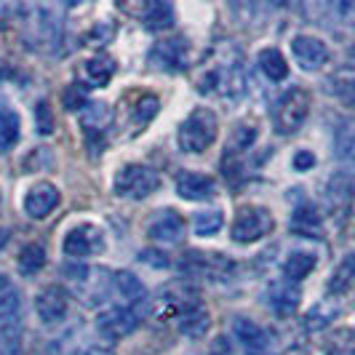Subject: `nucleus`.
I'll list each match as a JSON object with an SVG mask.
<instances>
[{
	"label": "nucleus",
	"mask_w": 355,
	"mask_h": 355,
	"mask_svg": "<svg viewBox=\"0 0 355 355\" xmlns=\"http://www.w3.org/2000/svg\"><path fill=\"white\" fill-rule=\"evenodd\" d=\"M355 182L350 174H334L326 184V206L337 219H345L353 209Z\"/></svg>",
	"instance_id": "obj_12"
},
{
	"label": "nucleus",
	"mask_w": 355,
	"mask_h": 355,
	"mask_svg": "<svg viewBox=\"0 0 355 355\" xmlns=\"http://www.w3.org/2000/svg\"><path fill=\"white\" fill-rule=\"evenodd\" d=\"M110 121H112V110H110L107 105H102V102H94V105L83 107L80 128H83V134L94 142L96 137H105Z\"/></svg>",
	"instance_id": "obj_18"
},
{
	"label": "nucleus",
	"mask_w": 355,
	"mask_h": 355,
	"mask_svg": "<svg viewBox=\"0 0 355 355\" xmlns=\"http://www.w3.org/2000/svg\"><path fill=\"white\" fill-rule=\"evenodd\" d=\"M337 155L345 160H355V123H339Z\"/></svg>",
	"instance_id": "obj_34"
},
{
	"label": "nucleus",
	"mask_w": 355,
	"mask_h": 355,
	"mask_svg": "<svg viewBox=\"0 0 355 355\" xmlns=\"http://www.w3.org/2000/svg\"><path fill=\"white\" fill-rule=\"evenodd\" d=\"M222 225H225V216H222V211H200L196 216V235H200V238H209V235H216V232L222 230Z\"/></svg>",
	"instance_id": "obj_33"
},
{
	"label": "nucleus",
	"mask_w": 355,
	"mask_h": 355,
	"mask_svg": "<svg viewBox=\"0 0 355 355\" xmlns=\"http://www.w3.org/2000/svg\"><path fill=\"white\" fill-rule=\"evenodd\" d=\"M310 115V94L304 89H288L272 107V125L278 134H294Z\"/></svg>",
	"instance_id": "obj_3"
},
{
	"label": "nucleus",
	"mask_w": 355,
	"mask_h": 355,
	"mask_svg": "<svg viewBox=\"0 0 355 355\" xmlns=\"http://www.w3.org/2000/svg\"><path fill=\"white\" fill-rule=\"evenodd\" d=\"M62 251H64L67 257H72V259L94 257V254L105 251V230L96 227V225H91V222L75 225V227L67 230V235H64Z\"/></svg>",
	"instance_id": "obj_7"
},
{
	"label": "nucleus",
	"mask_w": 355,
	"mask_h": 355,
	"mask_svg": "<svg viewBox=\"0 0 355 355\" xmlns=\"http://www.w3.org/2000/svg\"><path fill=\"white\" fill-rule=\"evenodd\" d=\"M0 200H3V198H0Z\"/></svg>",
	"instance_id": "obj_41"
},
{
	"label": "nucleus",
	"mask_w": 355,
	"mask_h": 355,
	"mask_svg": "<svg viewBox=\"0 0 355 355\" xmlns=\"http://www.w3.org/2000/svg\"><path fill=\"white\" fill-rule=\"evenodd\" d=\"M257 67L265 72L270 80H284L286 75H288V64H286L284 53L278 51V49H265V51H259Z\"/></svg>",
	"instance_id": "obj_28"
},
{
	"label": "nucleus",
	"mask_w": 355,
	"mask_h": 355,
	"mask_svg": "<svg viewBox=\"0 0 355 355\" xmlns=\"http://www.w3.org/2000/svg\"><path fill=\"white\" fill-rule=\"evenodd\" d=\"M209 326H211V315H209V310H206L203 302L179 315V331L190 339H200L209 331Z\"/></svg>",
	"instance_id": "obj_20"
},
{
	"label": "nucleus",
	"mask_w": 355,
	"mask_h": 355,
	"mask_svg": "<svg viewBox=\"0 0 355 355\" xmlns=\"http://www.w3.org/2000/svg\"><path fill=\"white\" fill-rule=\"evenodd\" d=\"M313 166H315V155H313V153L300 150V153L294 155V168H297V171H307V168H313Z\"/></svg>",
	"instance_id": "obj_39"
},
{
	"label": "nucleus",
	"mask_w": 355,
	"mask_h": 355,
	"mask_svg": "<svg viewBox=\"0 0 355 355\" xmlns=\"http://www.w3.org/2000/svg\"><path fill=\"white\" fill-rule=\"evenodd\" d=\"M158 187V171H153L144 163H128L115 177V193L121 198H131V200H144V198L153 196Z\"/></svg>",
	"instance_id": "obj_5"
},
{
	"label": "nucleus",
	"mask_w": 355,
	"mask_h": 355,
	"mask_svg": "<svg viewBox=\"0 0 355 355\" xmlns=\"http://www.w3.org/2000/svg\"><path fill=\"white\" fill-rule=\"evenodd\" d=\"M177 193L184 200H209L216 196V182L198 171H182L177 177Z\"/></svg>",
	"instance_id": "obj_17"
},
{
	"label": "nucleus",
	"mask_w": 355,
	"mask_h": 355,
	"mask_svg": "<svg viewBox=\"0 0 355 355\" xmlns=\"http://www.w3.org/2000/svg\"><path fill=\"white\" fill-rule=\"evenodd\" d=\"M139 326V313L134 307H112L96 318V331L105 339H123Z\"/></svg>",
	"instance_id": "obj_8"
},
{
	"label": "nucleus",
	"mask_w": 355,
	"mask_h": 355,
	"mask_svg": "<svg viewBox=\"0 0 355 355\" xmlns=\"http://www.w3.org/2000/svg\"><path fill=\"white\" fill-rule=\"evenodd\" d=\"M150 62L166 72H179L187 67L190 62V49H187V40L184 37H168V40H160L158 46L150 51Z\"/></svg>",
	"instance_id": "obj_9"
},
{
	"label": "nucleus",
	"mask_w": 355,
	"mask_h": 355,
	"mask_svg": "<svg viewBox=\"0 0 355 355\" xmlns=\"http://www.w3.org/2000/svg\"><path fill=\"white\" fill-rule=\"evenodd\" d=\"M62 193L56 190L51 182H37L35 187H30V193L24 196V214L33 219H46L49 214L59 206Z\"/></svg>",
	"instance_id": "obj_13"
},
{
	"label": "nucleus",
	"mask_w": 355,
	"mask_h": 355,
	"mask_svg": "<svg viewBox=\"0 0 355 355\" xmlns=\"http://www.w3.org/2000/svg\"><path fill=\"white\" fill-rule=\"evenodd\" d=\"M142 24L147 30H168L174 24V6L171 3H163V0H153L144 6Z\"/></svg>",
	"instance_id": "obj_24"
},
{
	"label": "nucleus",
	"mask_w": 355,
	"mask_h": 355,
	"mask_svg": "<svg viewBox=\"0 0 355 355\" xmlns=\"http://www.w3.org/2000/svg\"><path fill=\"white\" fill-rule=\"evenodd\" d=\"M272 227H275L272 214L262 206H249V209L238 211L230 232L235 243H254V241H262L265 235H270Z\"/></svg>",
	"instance_id": "obj_6"
},
{
	"label": "nucleus",
	"mask_w": 355,
	"mask_h": 355,
	"mask_svg": "<svg viewBox=\"0 0 355 355\" xmlns=\"http://www.w3.org/2000/svg\"><path fill=\"white\" fill-rule=\"evenodd\" d=\"M112 291L125 302V307H137L147 300V291H144L142 281L134 275V272H115L112 278Z\"/></svg>",
	"instance_id": "obj_19"
},
{
	"label": "nucleus",
	"mask_w": 355,
	"mask_h": 355,
	"mask_svg": "<svg viewBox=\"0 0 355 355\" xmlns=\"http://www.w3.org/2000/svg\"><path fill=\"white\" fill-rule=\"evenodd\" d=\"M334 94L345 107L355 110V78H342L334 83Z\"/></svg>",
	"instance_id": "obj_37"
},
{
	"label": "nucleus",
	"mask_w": 355,
	"mask_h": 355,
	"mask_svg": "<svg viewBox=\"0 0 355 355\" xmlns=\"http://www.w3.org/2000/svg\"><path fill=\"white\" fill-rule=\"evenodd\" d=\"M334 315H337V307H334V304H331L329 310H326V302L318 304V307H313V313L307 315V329H310V331H315V329H323V326H326L329 320L334 318Z\"/></svg>",
	"instance_id": "obj_36"
},
{
	"label": "nucleus",
	"mask_w": 355,
	"mask_h": 355,
	"mask_svg": "<svg viewBox=\"0 0 355 355\" xmlns=\"http://www.w3.org/2000/svg\"><path fill=\"white\" fill-rule=\"evenodd\" d=\"M8 243V230H0V249Z\"/></svg>",
	"instance_id": "obj_40"
},
{
	"label": "nucleus",
	"mask_w": 355,
	"mask_h": 355,
	"mask_svg": "<svg viewBox=\"0 0 355 355\" xmlns=\"http://www.w3.org/2000/svg\"><path fill=\"white\" fill-rule=\"evenodd\" d=\"M232 337L238 339V345L246 350V355H267L270 345H272L270 331L249 318H235V323H232Z\"/></svg>",
	"instance_id": "obj_10"
},
{
	"label": "nucleus",
	"mask_w": 355,
	"mask_h": 355,
	"mask_svg": "<svg viewBox=\"0 0 355 355\" xmlns=\"http://www.w3.org/2000/svg\"><path fill=\"white\" fill-rule=\"evenodd\" d=\"M315 265H318V257H315L313 251H291L284 259L286 281H291V284L302 281V278H307V275L315 270Z\"/></svg>",
	"instance_id": "obj_22"
},
{
	"label": "nucleus",
	"mask_w": 355,
	"mask_h": 355,
	"mask_svg": "<svg viewBox=\"0 0 355 355\" xmlns=\"http://www.w3.org/2000/svg\"><path fill=\"white\" fill-rule=\"evenodd\" d=\"M291 53H294L297 64L307 72L320 70V67L329 62V46H326L320 37H313V35L294 37V40H291Z\"/></svg>",
	"instance_id": "obj_11"
},
{
	"label": "nucleus",
	"mask_w": 355,
	"mask_h": 355,
	"mask_svg": "<svg viewBox=\"0 0 355 355\" xmlns=\"http://www.w3.org/2000/svg\"><path fill=\"white\" fill-rule=\"evenodd\" d=\"M179 270L190 278H206V281H227L235 272V262L216 251H187L179 262Z\"/></svg>",
	"instance_id": "obj_4"
},
{
	"label": "nucleus",
	"mask_w": 355,
	"mask_h": 355,
	"mask_svg": "<svg viewBox=\"0 0 355 355\" xmlns=\"http://www.w3.org/2000/svg\"><path fill=\"white\" fill-rule=\"evenodd\" d=\"M115 75V62L110 56H94L83 64V78L89 80L94 89H102L112 80Z\"/></svg>",
	"instance_id": "obj_25"
},
{
	"label": "nucleus",
	"mask_w": 355,
	"mask_h": 355,
	"mask_svg": "<svg viewBox=\"0 0 355 355\" xmlns=\"http://www.w3.org/2000/svg\"><path fill=\"white\" fill-rule=\"evenodd\" d=\"M246 67H243V56L241 51L219 53L209 64L203 75L198 78V91L200 94H219L225 99H241L246 94Z\"/></svg>",
	"instance_id": "obj_1"
},
{
	"label": "nucleus",
	"mask_w": 355,
	"mask_h": 355,
	"mask_svg": "<svg viewBox=\"0 0 355 355\" xmlns=\"http://www.w3.org/2000/svg\"><path fill=\"white\" fill-rule=\"evenodd\" d=\"M19 313H21V291L8 275H0V318H19Z\"/></svg>",
	"instance_id": "obj_26"
},
{
	"label": "nucleus",
	"mask_w": 355,
	"mask_h": 355,
	"mask_svg": "<svg viewBox=\"0 0 355 355\" xmlns=\"http://www.w3.org/2000/svg\"><path fill=\"white\" fill-rule=\"evenodd\" d=\"M291 230L304 238H320V214L313 206H302L291 216Z\"/></svg>",
	"instance_id": "obj_29"
},
{
	"label": "nucleus",
	"mask_w": 355,
	"mask_h": 355,
	"mask_svg": "<svg viewBox=\"0 0 355 355\" xmlns=\"http://www.w3.org/2000/svg\"><path fill=\"white\" fill-rule=\"evenodd\" d=\"M300 300H302L300 286L291 284V281H272L265 291L267 307H270L272 313H281V315L294 313V310L300 307Z\"/></svg>",
	"instance_id": "obj_16"
},
{
	"label": "nucleus",
	"mask_w": 355,
	"mask_h": 355,
	"mask_svg": "<svg viewBox=\"0 0 355 355\" xmlns=\"http://www.w3.org/2000/svg\"><path fill=\"white\" fill-rule=\"evenodd\" d=\"M35 123H37V134H51V131H53L51 107L46 105V102H37V107H35Z\"/></svg>",
	"instance_id": "obj_38"
},
{
	"label": "nucleus",
	"mask_w": 355,
	"mask_h": 355,
	"mask_svg": "<svg viewBox=\"0 0 355 355\" xmlns=\"http://www.w3.org/2000/svg\"><path fill=\"white\" fill-rule=\"evenodd\" d=\"M30 27L35 30V33H30V40L35 43V46H43V49H49L53 46V40L59 37V19L53 17L51 11H37L35 19L30 21Z\"/></svg>",
	"instance_id": "obj_21"
},
{
	"label": "nucleus",
	"mask_w": 355,
	"mask_h": 355,
	"mask_svg": "<svg viewBox=\"0 0 355 355\" xmlns=\"http://www.w3.org/2000/svg\"><path fill=\"white\" fill-rule=\"evenodd\" d=\"M21 137V121H19L17 110L11 107H0V153L14 150Z\"/></svg>",
	"instance_id": "obj_23"
},
{
	"label": "nucleus",
	"mask_w": 355,
	"mask_h": 355,
	"mask_svg": "<svg viewBox=\"0 0 355 355\" xmlns=\"http://www.w3.org/2000/svg\"><path fill=\"white\" fill-rule=\"evenodd\" d=\"M257 125L251 123H241L235 131H232L230 142H227V153H225V158H230V155H241V153H246V150H251L254 147V142H257Z\"/></svg>",
	"instance_id": "obj_30"
},
{
	"label": "nucleus",
	"mask_w": 355,
	"mask_h": 355,
	"mask_svg": "<svg viewBox=\"0 0 355 355\" xmlns=\"http://www.w3.org/2000/svg\"><path fill=\"white\" fill-rule=\"evenodd\" d=\"M216 128H219V121L209 107H198L187 115V121L179 125L177 142L182 153H206L209 147L216 139Z\"/></svg>",
	"instance_id": "obj_2"
},
{
	"label": "nucleus",
	"mask_w": 355,
	"mask_h": 355,
	"mask_svg": "<svg viewBox=\"0 0 355 355\" xmlns=\"http://www.w3.org/2000/svg\"><path fill=\"white\" fill-rule=\"evenodd\" d=\"M353 281H355V251L347 254V257L339 262V267L334 270V275H331V281H329V291H331V294L345 291Z\"/></svg>",
	"instance_id": "obj_32"
},
{
	"label": "nucleus",
	"mask_w": 355,
	"mask_h": 355,
	"mask_svg": "<svg viewBox=\"0 0 355 355\" xmlns=\"http://www.w3.org/2000/svg\"><path fill=\"white\" fill-rule=\"evenodd\" d=\"M17 265H19V272H21V275H35V272H40L43 265H46V251H43V246H40V243L24 246L21 254H19Z\"/></svg>",
	"instance_id": "obj_31"
},
{
	"label": "nucleus",
	"mask_w": 355,
	"mask_h": 355,
	"mask_svg": "<svg viewBox=\"0 0 355 355\" xmlns=\"http://www.w3.org/2000/svg\"><path fill=\"white\" fill-rule=\"evenodd\" d=\"M0 355H21V320L0 318Z\"/></svg>",
	"instance_id": "obj_27"
},
{
	"label": "nucleus",
	"mask_w": 355,
	"mask_h": 355,
	"mask_svg": "<svg viewBox=\"0 0 355 355\" xmlns=\"http://www.w3.org/2000/svg\"><path fill=\"white\" fill-rule=\"evenodd\" d=\"M35 310L43 323L53 326V323H59V320L67 315V310H70V297H67V291H64L62 286H49V288H43V291L37 294Z\"/></svg>",
	"instance_id": "obj_14"
},
{
	"label": "nucleus",
	"mask_w": 355,
	"mask_h": 355,
	"mask_svg": "<svg viewBox=\"0 0 355 355\" xmlns=\"http://www.w3.org/2000/svg\"><path fill=\"white\" fill-rule=\"evenodd\" d=\"M147 235L158 243L174 246L184 238V222L177 211H158L153 216V222L147 225Z\"/></svg>",
	"instance_id": "obj_15"
},
{
	"label": "nucleus",
	"mask_w": 355,
	"mask_h": 355,
	"mask_svg": "<svg viewBox=\"0 0 355 355\" xmlns=\"http://www.w3.org/2000/svg\"><path fill=\"white\" fill-rule=\"evenodd\" d=\"M158 107H160V99L155 96V94H144V96H139L137 110H134L137 123H150V121L158 115Z\"/></svg>",
	"instance_id": "obj_35"
}]
</instances>
